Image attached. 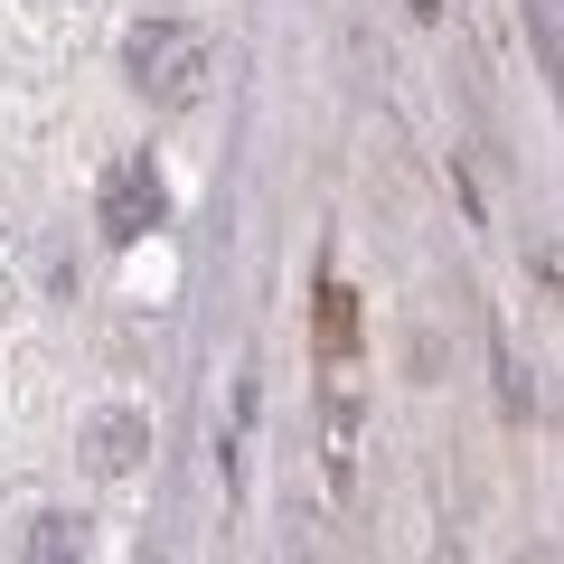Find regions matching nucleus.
<instances>
[{"instance_id":"f03ea898","label":"nucleus","mask_w":564,"mask_h":564,"mask_svg":"<svg viewBox=\"0 0 564 564\" xmlns=\"http://www.w3.org/2000/svg\"><path fill=\"white\" fill-rule=\"evenodd\" d=\"M161 217H170V188H161V170H151V151H132V161L104 170V188H95V226H104L113 245H141Z\"/></svg>"},{"instance_id":"f257e3e1","label":"nucleus","mask_w":564,"mask_h":564,"mask_svg":"<svg viewBox=\"0 0 564 564\" xmlns=\"http://www.w3.org/2000/svg\"><path fill=\"white\" fill-rule=\"evenodd\" d=\"M122 66H132V85L151 104H198L207 85V39L188 20H141L132 39H122Z\"/></svg>"},{"instance_id":"7ed1b4c3","label":"nucleus","mask_w":564,"mask_h":564,"mask_svg":"<svg viewBox=\"0 0 564 564\" xmlns=\"http://www.w3.org/2000/svg\"><path fill=\"white\" fill-rule=\"evenodd\" d=\"M85 452H95V470H132L141 452H151V423L141 414H95L85 423Z\"/></svg>"},{"instance_id":"20e7f679","label":"nucleus","mask_w":564,"mask_h":564,"mask_svg":"<svg viewBox=\"0 0 564 564\" xmlns=\"http://www.w3.org/2000/svg\"><path fill=\"white\" fill-rule=\"evenodd\" d=\"M76 518H39V527H29V555H76Z\"/></svg>"}]
</instances>
